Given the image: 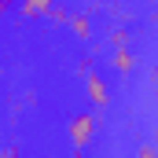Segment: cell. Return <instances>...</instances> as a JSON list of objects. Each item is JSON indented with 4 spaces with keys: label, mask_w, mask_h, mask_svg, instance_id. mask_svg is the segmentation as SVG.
Here are the masks:
<instances>
[{
    "label": "cell",
    "mask_w": 158,
    "mask_h": 158,
    "mask_svg": "<svg viewBox=\"0 0 158 158\" xmlns=\"http://www.w3.org/2000/svg\"><path fill=\"white\" fill-rule=\"evenodd\" d=\"M66 136H70V143H74V151H88L92 147V140H96V118L88 114V110H81V114H74L70 118V125H66Z\"/></svg>",
    "instance_id": "cell-1"
},
{
    "label": "cell",
    "mask_w": 158,
    "mask_h": 158,
    "mask_svg": "<svg viewBox=\"0 0 158 158\" xmlns=\"http://www.w3.org/2000/svg\"><path fill=\"white\" fill-rule=\"evenodd\" d=\"M85 88H88V99H92L96 110H103V107L110 103V88H107V81L99 77V74H92V66L85 70Z\"/></svg>",
    "instance_id": "cell-2"
},
{
    "label": "cell",
    "mask_w": 158,
    "mask_h": 158,
    "mask_svg": "<svg viewBox=\"0 0 158 158\" xmlns=\"http://www.w3.org/2000/svg\"><path fill=\"white\" fill-rule=\"evenodd\" d=\"M19 11L26 19H40V15H52L55 11V0H19Z\"/></svg>",
    "instance_id": "cell-3"
},
{
    "label": "cell",
    "mask_w": 158,
    "mask_h": 158,
    "mask_svg": "<svg viewBox=\"0 0 158 158\" xmlns=\"http://www.w3.org/2000/svg\"><path fill=\"white\" fill-rule=\"evenodd\" d=\"M110 66H114V70H121V74H132V66H136V63H132V55L125 52V44H121V48H114V55H110Z\"/></svg>",
    "instance_id": "cell-4"
},
{
    "label": "cell",
    "mask_w": 158,
    "mask_h": 158,
    "mask_svg": "<svg viewBox=\"0 0 158 158\" xmlns=\"http://www.w3.org/2000/svg\"><path fill=\"white\" fill-rule=\"evenodd\" d=\"M70 26H74V33H77V37H88V33H92V22H88L85 15H77V19H74Z\"/></svg>",
    "instance_id": "cell-5"
},
{
    "label": "cell",
    "mask_w": 158,
    "mask_h": 158,
    "mask_svg": "<svg viewBox=\"0 0 158 158\" xmlns=\"http://www.w3.org/2000/svg\"><path fill=\"white\" fill-rule=\"evenodd\" d=\"M121 44H129V33H125V30H118V33H114V48H121Z\"/></svg>",
    "instance_id": "cell-6"
}]
</instances>
